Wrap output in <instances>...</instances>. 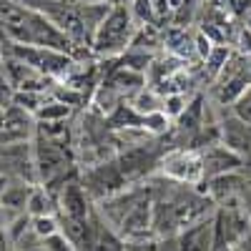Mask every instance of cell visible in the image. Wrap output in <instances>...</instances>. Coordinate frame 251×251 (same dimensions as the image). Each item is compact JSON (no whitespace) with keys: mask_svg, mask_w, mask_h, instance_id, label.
I'll return each instance as SVG.
<instances>
[{"mask_svg":"<svg viewBox=\"0 0 251 251\" xmlns=\"http://www.w3.org/2000/svg\"><path fill=\"white\" fill-rule=\"evenodd\" d=\"M136 35V18L131 13V8L126 5H113L111 13L106 15V20L98 25V30L93 33L91 46L98 55H118L133 43Z\"/></svg>","mask_w":251,"mask_h":251,"instance_id":"1","label":"cell"},{"mask_svg":"<svg viewBox=\"0 0 251 251\" xmlns=\"http://www.w3.org/2000/svg\"><path fill=\"white\" fill-rule=\"evenodd\" d=\"M5 53L10 58L23 60L25 66L35 68L38 73H43L48 78H68V73L75 66V60H73L71 53H60V50H50V48H38V46L10 43V46H5Z\"/></svg>","mask_w":251,"mask_h":251,"instance_id":"2","label":"cell"},{"mask_svg":"<svg viewBox=\"0 0 251 251\" xmlns=\"http://www.w3.org/2000/svg\"><path fill=\"white\" fill-rule=\"evenodd\" d=\"M58 219L60 221H88L93 208H91V196L86 188L75 181L63 183L60 196H58Z\"/></svg>","mask_w":251,"mask_h":251,"instance_id":"3","label":"cell"},{"mask_svg":"<svg viewBox=\"0 0 251 251\" xmlns=\"http://www.w3.org/2000/svg\"><path fill=\"white\" fill-rule=\"evenodd\" d=\"M246 216H241L236 208H221L219 216L214 219V251L234 246L246 234Z\"/></svg>","mask_w":251,"mask_h":251,"instance_id":"4","label":"cell"},{"mask_svg":"<svg viewBox=\"0 0 251 251\" xmlns=\"http://www.w3.org/2000/svg\"><path fill=\"white\" fill-rule=\"evenodd\" d=\"M86 251H128L123 236L116 231L113 226H108V221L103 219L98 211L91 214L88 221V244Z\"/></svg>","mask_w":251,"mask_h":251,"instance_id":"5","label":"cell"},{"mask_svg":"<svg viewBox=\"0 0 251 251\" xmlns=\"http://www.w3.org/2000/svg\"><path fill=\"white\" fill-rule=\"evenodd\" d=\"M153 161H156V153L151 149H146V143H141V146H131L126 153H121L116 158V166H118L121 176L126 178V183H128V181L141 178L153 166Z\"/></svg>","mask_w":251,"mask_h":251,"instance_id":"6","label":"cell"},{"mask_svg":"<svg viewBox=\"0 0 251 251\" xmlns=\"http://www.w3.org/2000/svg\"><path fill=\"white\" fill-rule=\"evenodd\" d=\"M178 251H214V219H201L176 234Z\"/></svg>","mask_w":251,"mask_h":251,"instance_id":"7","label":"cell"},{"mask_svg":"<svg viewBox=\"0 0 251 251\" xmlns=\"http://www.w3.org/2000/svg\"><path fill=\"white\" fill-rule=\"evenodd\" d=\"M163 174L181 183H194L203 176V161L194 153H171L163 161Z\"/></svg>","mask_w":251,"mask_h":251,"instance_id":"8","label":"cell"},{"mask_svg":"<svg viewBox=\"0 0 251 251\" xmlns=\"http://www.w3.org/2000/svg\"><path fill=\"white\" fill-rule=\"evenodd\" d=\"M58 211V199H53L50 188L46 186H33L28 201H25V214L28 216H53Z\"/></svg>","mask_w":251,"mask_h":251,"instance_id":"9","label":"cell"},{"mask_svg":"<svg viewBox=\"0 0 251 251\" xmlns=\"http://www.w3.org/2000/svg\"><path fill=\"white\" fill-rule=\"evenodd\" d=\"M35 116H38V121H46V123H66V118L71 116V106L53 98V100H46L43 106L35 111Z\"/></svg>","mask_w":251,"mask_h":251,"instance_id":"10","label":"cell"},{"mask_svg":"<svg viewBox=\"0 0 251 251\" xmlns=\"http://www.w3.org/2000/svg\"><path fill=\"white\" fill-rule=\"evenodd\" d=\"M30 228L35 231V236L40 241H46L48 236L60 231V221L55 219V214L53 216H30Z\"/></svg>","mask_w":251,"mask_h":251,"instance_id":"11","label":"cell"},{"mask_svg":"<svg viewBox=\"0 0 251 251\" xmlns=\"http://www.w3.org/2000/svg\"><path fill=\"white\" fill-rule=\"evenodd\" d=\"M234 116L236 121H241L244 126H251V86L244 88L236 100H234Z\"/></svg>","mask_w":251,"mask_h":251,"instance_id":"12","label":"cell"},{"mask_svg":"<svg viewBox=\"0 0 251 251\" xmlns=\"http://www.w3.org/2000/svg\"><path fill=\"white\" fill-rule=\"evenodd\" d=\"M183 108H186V98L181 93H171V96L163 98V108L161 111L169 116V118H178L183 113Z\"/></svg>","mask_w":251,"mask_h":251,"instance_id":"13","label":"cell"},{"mask_svg":"<svg viewBox=\"0 0 251 251\" xmlns=\"http://www.w3.org/2000/svg\"><path fill=\"white\" fill-rule=\"evenodd\" d=\"M226 60H228V48L226 46H219V48H211V53L206 55V66L211 68L214 75H219Z\"/></svg>","mask_w":251,"mask_h":251,"instance_id":"14","label":"cell"},{"mask_svg":"<svg viewBox=\"0 0 251 251\" xmlns=\"http://www.w3.org/2000/svg\"><path fill=\"white\" fill-rule=\"evenodd\" d=\"M5 60H8V55H5V46H0V100L3 98H10V80H8V66H5Z\"/></svg>","mask_w":251,"mask_h":251,"instance_id":"15","label":"cell"},{"mask_svg":"<svg viewBox=\"0 0 251 251\" xmlns=\"http://www.w3.org/2000/svg\"><path fill=\"white\" fill-rule=\"evenodd\" d=\"M43 246L48 249V251H78L66 236H63L60 231L58 234H53V236H48L46 241H43Z\"/></svg>","mask_w":251,"mask_h":251,"instance_id":"16","label":"cell"},{"mask_svg":"<svg viewBox=\"0 0 251 251\" xmlns=\"http://www.w3.org/2000/svg\"><path fill=\"white\" fill-rule=\"evenodd\" d=\"M0 251H10V244L5 239V231H0Z\"/></svg>","mask_w":251,"mask_h":251,"instance_id":"17","label":"cell"},{"mask_svg":"<svg viewBox=\"0 0 251 251\" xmlns=\"http://www.w3.org/2000/svg\"><path fill=\"white\" fill-rule=\"evenodd\" d=\"M71 5H88V3H103V0H68Z\"/></svg>","mask_w":251,"mask_h":251,"instance_id":"18","label":"cell"},{"mask_svg":"<svg viewBox=\"0 0 251 251\" xmlns=\"http://www.w3.org/2000/svg\"><path fill=\"white\" fill-rule=\"evenodd\" d=\"M15 251H48L43 244H38V246H28V249H15Z\"/></svg>","mask_w":251,"mask_h":251,"instance_id":"19","label":"cell"},{"mask_svg":"<svg viewBox=\"0 0 251 251\" xmlns=\"http://www.w3.org/2000/svg\"><path fill=\"white\" fill-rule=\"evenodd\" d=\"M5 211H3V206H0V231H3V228H5Z\"/></svg>","mask_w":251,"mask_h":251,"instance_id":"20","label":"cell"},{"mask_svg":"<svg viewBox=\"0 0 251 251\" xmlns=\"http://www.w3.org/2000/svg\"><path fill=\"white\" fill-rule=\"evenodd\" d=\"M3 123H5V108L0 106V128H3Z\"/></svg>","mask_w":251,"mask_h":251,"instance_id":"21","label":"cell"},{"mask_svg":"<svg viewBox=\"0 0 251 251\" xmlns=\"http://www.w3.org/2000/svg\"><path fill=\"white\" fill-rule=\"evenodd\" d=\"M169 3H171V8H181V3H183V0H169Z\"/></svg>","mask_w":251,"mask_h":251,"instance_id":"22","label":"cell"}]
</instances>
